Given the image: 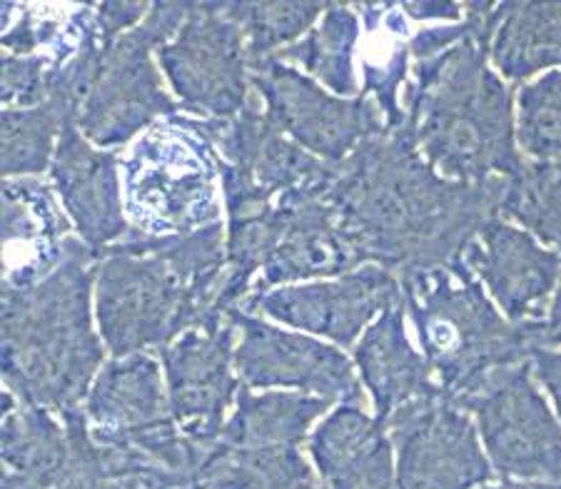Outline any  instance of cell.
<instances>
[{
    "label": "cell",
    "mask_w": 561,
    "mask_h": 489,
    "mask_svg": "<svg viewBox=\"0 0 561 489\" xmlns=\"http://www.w3.org/2000/svg\"><path fill=\"white\" fill-rule=\"evenodd\" d=\"M504 178L457 183L439 175L407 128L385 130L337 166L328 201L369 265L397 277L449 268L500 215Z\"/></svg>",
    "instance_id": "obj_1"
},
{
    "label": "cell",
    "mask_w": 561,
    "mask_h": 489,
    "mask_svg": "<svg viewBox=\"0 0 561 489\" xmlns=\"http://www.w3.org/2000/svg\"><path fill=\"white\" fill-rule=\"evenodd\" d=\"M228 270L222 223L175 238L128 232L98 255L95 320L115 357L162 350L180 334L225 322L217 297Z\"/></svg>",
    "instance_id": "obj_2"
},
{
    "label": "cell",
    "mask_w": 561,
    "mask_h": 489,
    "mask_svg": "<svg viewBox=\"0 0 561 489\" xmlns=\"http://www.w3.org/2000/svg\"><path fill=\"white\" fill-rule=\"evenodd\" d=\"M93 262L95 252L70 235L66 258L48 277L3 289L0 373L21 405L62 414L83 405L93 387L105 355L90 310Z\"/></svg>",
    "instance_id": "obj_3"
},
{
    "label": "cell",
    "mask_w": 561,
    "mask_h": 489,
    "mask_svg": "<svg viewBox=\"0 0 561 489\" xmlns=\"http://www.w3.org/2000/svg\"><path fill=\"white\" fill-rule=\"evenodd\" d=\"M412 70L404 128L439 175L479 185L517 173L512 90L490 66V43L469 35Z\"/></svg>",
    "instance_id": "obj_4"
},
{
    "label": "cell",
    "mask_w": 561,
    "mask_h": 489,
    "mask_svg": "<svg viewBox=\"0 0 561 489\" xmlns=\"http://www.w3.org/2000/svg\"><path fill=\"white\" fill-rule=\"evenodd\" d=\"M402 303L442 393L459 402L502 367L529 362L539 322H512L467 268H432L400 277Z\"/></svg>",
    "instance_id": "obj_5"
},
{
    "label": "cell",
    "mask_w": 561,
    "mask_h": 489,
    "mask_svg": "<svg viewBox=\"0 0 561 489\" xmlns=\"http://www.w3.org/2000/svg\"><path fill=\"white\" fill-rule=\"evenodd\" d=\"M123 187L130 232L142 238H175L222 223L215 121L162 117L123 158Z\"/></svg>",
    "instance_id": "obj_6"
},
{
    "label": "cell",
    "mask_w": 561,
    "mask_h": 489,
    "mask_svg": "<svg viewBox=\"0 0 561 489\" xmlns=\"http://www.w3.org/2000/svg\"><path fill=\"white\" fill-rule=\"evenodd\" d=\"M193 5L152 3L138 29L105 45L101 76L78 115L80 133L98 148H123L162 117L180 113V103L162 88L152 53L175 38Z\"/></svg>",
    "instance_id": "obj_7"
},
{
    "label": "cell",
    "mask_w": 561,
    "mask_h": 489,
    "mask_svg": "<svg viewBox=\"0 0 561 489\" xmlns=\"http://www.w3.org/2000/svg\"><path fill=\"white\" fill-rule=\"evenodd\" d=\"M459 405L477 418L486 457L502 477L561 482V424L534 383L531 362L496 369Z\"/></svg>",
    "instance_id": "obj_8"
},
{
    "label": "cell",
    "mask_w": 561,
    "mask_h": 489,
    "mask_svg": "<svg viewBox=\"0 0 561 489\" xmlns=\"http://www.w3.org/2000/svg\"><path fill=\"white\" fill-rule=\"evenodd\" d=\"M156 56L187 113L205 121H230L252 103L248 43L225 3H195L183 29Z\"/></svg>",
    "instance_id": "obj_9"
},
{
    "label": "cell",
    "mask_w": 561,
    "mask_h": 489,
    "mask_svg": "<svg viewBox=\"0 0 561 489\" xmlns=\"http://www.w3.org/2000/svg\"><path fill=\"white\" fill-rule=\"evenodd\" d=\"M252 90L279 133L330 166L345 162L362 143L387 130L373 98L334 95L279 58L252 66Z\"/></svg>",
    "instance_id": "obj_10"
},
{
    "label": "cell",
    "mask_w": 561,
    "mask_h": 489,
    "mask_svg": "<svg viewBox=\"0 0 561 489\" xmlns=\"http://www.w3.org/2000/svg\"><path fill=\"white\" fill-rule=\"evenodd\" d=\"M397 489H477L492 479L479 430L445 393L407 402L387 420Z\"/></svg>",
    "instance_id": "obj_11"
},
{
    "label": "cell",
    "mask_w": 561,
    "mask_h": 489,
    "mask_svg": "<svg viewBox=\"0 0 561 489\" xmlns=\"http://www.w3.org/2000/svg\"><path fill=\"white\" fill-rule=\"evenodd\" d=\"M240 332L234 373L252 389H295L330 402H365L362 383L345 352L302 332H289L245 310H232Z\"/></svg>",
    "instance_id": "obj_12"
},
{
    "label": "cell",
    "mask_w": 561,
    "mask_h": 489,
    "mask_svg": "<svg viewBox=\"0 0 561 489\" xmlns=\"http://www.w3.org/2000/svg\"><path fill=\"white\" fill-rule=\"evenodd\" d=\"M397 305H402L400 277L387 268L365 265L332 280L252 295L240 310H257L275 322L320 334L340 348H352L369 322Z\"/></svg>",
    "instance_id": "obj_13"
},
{
    "label": "cell",
    "mask_w": 561,
    "mask_h": 489,
    "mask_svg": "<svg viewBox=\"0 0 561 489\" xmlns=\"http://www.w3.org/2000/svg\"><path fill=\"white\" fill-rule=\"evenodd\" d=\"M234 332L228 317L187 330L160 350L173 420L187 440L203 447L220 440L225 414L242 387L234 377Z\"/></svg>",
    "instance_id": "obj_14"
},
{
    "label": "cell",
    "mask_w": 561,
    "mask_h": 489,
    "mask_svg": "<svg viewBox=\"0 0 561 489\" xmlns=\"http://www.w3.org/2000/svg\"><path fill=\"white\" fill-rule=\"evenodd\" d=\"M465 262L506 320L519 325L545 320L547 300L561 280V258L531 232L496 215L469 242Z\"/></svg>",
    "instance_id": "obj_15"
},
{
    "label": "cell",
    "mask_w": 561,
    "mask_h": 489,
    "mask_svg": "<svg viewBox=\"0 0 561 489\" xmlns=\"http://www.w3.org/2000/svg\"><path fill=\"white\" fill-rule=\"evenodd\" d=\"M50 180L68 220L78 230V238L95 252V260L103 250L128 238L121 158L90 143L78 123H68L60 133Z\"/></svg>",
    "instance_id": "obj_16"
},
{
    "label": "cell",
    "mask_w": 561,
    "mask_h": 489,
    "mask_svg": "<svg viewBox=\"0 0 561 489\" xmlns=\"http://www.w3.org/2000/svg\"><path fill=\"white\" fill-rule=\"evenodd\" d=\"M83 410L90 432L103 445L145 450L178 428L160 365L148 352L105 362Z\"/></svg>",
    "instance_id": "obj_17"
},
{
    "label": "cell",
    "mask_w": 561,
    "mask_h": 489,
    "mask_svg": "<svg viewBox=\"0 0 561 489\" xmlns=\"http://www.w3.org/2000/svg\"><path fill=\"white\" fill-rule=\"evenodd\" d=\"M365 265H369L367 255L342 225L328 195L312 197L289 215L283 238L267 255L250 297L295 283L332 280Z\"/></svg>",
    "instance_id": "obj_18"
},
{
    "label": "cell",
    "mask_w": 561,
    "mask_h": 489,
    "mask_svg": "<svg viewBox=\"0 0 561 489\" xmlns=\"http://www.w3.org/2000/svg\"><path fill=\"white\" fill-rule=\"evenodd\" d=\"M68 220L48 185L35 178L3 180V289L38 285L68 250Z\"/></svg>",
    "instance_id": "obj_19"
},
{
    "label": "cell",
    "mask_w": 561,
    "mask_h": 489,
    "mask_svg": "<svg viewBox=\"0 0 561 489\" xmlns=\"http://www.w3.org/2000/svg\"><path fill=\"white\" fill-rule=\"evenodd\" d=\"M387 424L357 402H340L310 437L324 489H397Z\"/></svg>",
    "instance_id": "obj_20"
},
{
    "label": "cell",
    "mask_w": 561,
    "mask_h": 489,
    "mask_svg": "<svg viewBox=\"0 0 561 489\" xmlns=\"http://www.w3.org/2000/svg\"><path fill=\"white\" fill-rule=\"evenodd\" d=\"M355 365L373 397L375 418L385 424L407 402L442 393L427 357L407 332L404 303L389 307L365 330L355 348Z\"/></svg>",
    "instance_id": "obj_21"
},
{
    "label": "cell",
    "mask_w": 561,
    "mask_h": 489,
    "mask_svg": "<svg viewBox=\"0 0 561 489\" xmlns=\"http://www.w3.org/2000/svg\"><path fill=\"white\" fill-rule=\"evenodd\" d=\"M362 95L373 98L387 130L404 125L402 86L410 72L412 21L402 3H362Z\"/></svg>",
    "instance_id": "obj_22"
},
{
    "label": "cell",
    "mask_w": 561,
    "mask_h": 489,
    "mask_svg": "<svg viewBox=\"0 0 561 489\" xmlns=\"http://www.w3.org/2000/svg\"><path fill=\"white\" fill-rule=\"evenodd\" d=\"M3 489H53L68 467L66 424L45 407L21 405L3 412L0 430Z\"/></svg>",
    "instance_id": "obj_23"
},
{
    "label": "cell",
    "mask_w": 561,
    "mask_h": 489,
    "mask_svg": "<svg viewBox=\"0 0 561 489\" xmlns=\"http://www.w3.org/2000/svg\"><path fill=\"white\" fill-rule=\"evenodd\" d=\"M490 60L510 83L561 68V3H496Z\"/></svg>",
    "instance_id": "obj_24"
},
{
    "label": "cell",
    "mask_w": 561,
    "mask_h": 489,
    "mask_svg": "<svg viewBox=\"0 0 561 489\" xmlns=\"http://www.w3.org/2000/svg\"><path fill=\"white\" fill-rule=\"evenodd\" d=\"M330 400L302 393H252L242 385L234 400L232 418L225 422L220 432V445L225 447H300L307 432L330 410Z\"/></svg>",
    "instance_id": "obj_25"
},
{
    "label": "cell",
    "mask_w": 561,
    "mask_h": 489,
    "mask_svg": "<svg viewBox=\"0 0 561 489\" xmlns=\"http://www.w3.org/2000/svg\"><path fill=\"white\" fill-rule=\"evenodd\" d=\"M68 432L70 457L53 489H168L160 469L135 450L103 445L90 432L83 407L60 414Z\"/></svg>",
    "instance_id": "obj_26"
},
{
    "label": "cell",
    "mask_w": 561,
    "mask_h": 489,
    "mask_svg": "<svg viewBox=\"0 0 561 489\" xmlns=\"http://www.w3.org/2000/svg\"><path fill=\"white\" fill-rule=\"evenodd\" d=\"M362 23L352 5L330 3L324 15L302 41L279 53V60L305 68L307 76L340 98H357V56Z\"/></svg>",
    "instance_id": "obj_27"
},
{
    "label": "cell",
    "mask_w": 561,
    "mask_h": 489,
    "mask_svg": "<svg viewBox=\"0 0 561 489\" xmlns=\"http://www.w3.org/2000/svg\"><path fill=\"white\" fill-rule=\"evenodd\" d=\"M193 489H324L300 447H225L215 442Z\"/></svg>",
    "instance_id": "obj_28"
},
{
    "label": "cell",
    "mask_w": 561,
    "mask_h": 489,
    "mask_svg": "<svg viewBox=\"0 0 561 489\" xmlns=\"http://www.w3.org/2000/svg\"><path fill=\"white\" fill-rule=\"evenodd\" d=\"M500 215L519 223L561 258V162L524 160L504 178Z\"/></svg>",
    "instance_id": "obj_29"
},
{
    "label": "cell",
    "mask_w": 561,
    "mask_h": 489,
    "mask_svg": "<svg viewBox=\"0 0 561 489\" xmlns=\"http://www.w3.org/2000/svg\"><path fill=\"white\" fill-rule=\"evenodd\" d=\"M68 123H72L70 117L53 103L25 107V111H3V117H0L3 178L43 173L53 162L60 133Z\"/></svg>",
    "instance_id": "obj_30"
},
{
    "label": "cell",
    "mask_w": 561,
    "mask_h": 489,
    "mask_svg": "<svg viewBox=\"0 0 561 489\" xmlns=\"http://www.w3.org/2000/svg\"><path fill=\"white\" fill-rule=\"evenodd\" d=\"M330 3H225V11L242 29L250 66L277 58L279 53L310 33Z\"/></svg>",
    "instance_id": "obj_31"
},
{
    "label": "cell",
    "mask_w": 561,
    "mask_h": 489,
    "mask_svg": "<svg viewBox=\"0 0 561 489\" xmlns=\"http://www.w3.org/2000/svg\"><path fill=\"white\" fill-rule=\"evenodd\" d=\"M517 143L534 160L561 162V70L519 90Z\"/></svg>",
    "instance_id": "obj_32"
},
{
    "label": "cell",
    "mask_w": 561,
    "mask_h": 489,
    "mask_svg": "<svg viewBox=\"0 0 561 489\" xmlns=\"http://www.w3.org/2000/svg\"><path fill=\"white\" fill-rule=\"evenodd\" d=\"M48 60L41 56H3V76H0V101L5 111H25L48 101Z\"/></svg>",
    "instance_id": "obj_33"
},
{
    "label": "cell",
    "mask_w": 561,
    "mask_h": 489,
    "mask_svg": "<svg viewBox=\"0 0 561 489\" xmlns=\"http://www.w3.org/2000/svg\"><path fill=\"white\" fill-rule=\"evenodd\" d=\"M148 3H123V0H107V3H98V25H101L103 41L113 43L121 35L130 33L148 18Z\"/></svg>",
    "instance_id": "obj_34"
},
{
    "label": "cell",
    "mask_w": 561,
    "mask_h": 489,
    "mask_svg": "<svg viewBox=\"0 0 561 489\" xmlns=\"http://www.w3.org/2000/svg\"><path fill=\"white\" fill-rule=\"evenodd\" d=\"M529 362H531L534 377L545 385L561 420V350L537 348L531 352Z\"/></svg>",
    "instance_id": "obj_35"
},
{
    "label": "cell",
    "mask_w": 561,
    "mask_h": 489,
    "mask_svg": "<svg viewBox=\"0 0 561 489\" xmlns=\"http://www.w3.org/2000/svg\"><path fill=\"white\" fill-rule=\"evenodd\" d=\"M404 13L410 15V21H461V11L465 5L461 3H447V0H410V3H402Z\"/></svg>",
    "instance_id": "obj_36"
},
{
    "label": "cell",
    "mask_w": 561,
    "mask_h": 489,
    "mask_svg": "<svg viewBox=\"0 0 561 489\" xmlns=\"http://www.w3.org/2000/svg\"><path fill=\"white\" fill-rule=\"evenodd\" d=\"M539 345L541 348H561V285L547 307L545 320L539 322Z\"/></svg>",
    "instance_id": "obj_37"
},
{
    "label": "cell",
    "mask_w": 561,
    "mask_h": 489,
    "mask_svg": "<svg viewBox=\"0 0 561 489\" xmlns=\"http://www.w3.org/2000/svg\"><path fill=\"white\" fill-rule=\"evenodd\" d=\"M490 489H561V482H524V479H519V482H510V479H506V482Z\"/></svg>",
    "instance_id": "obj_38"
}]
</instances>
